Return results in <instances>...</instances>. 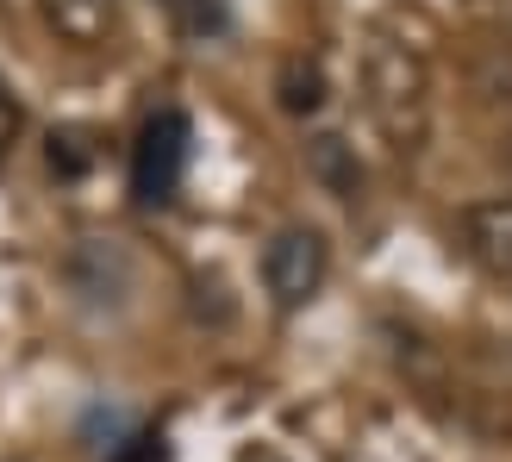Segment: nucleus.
I'll use <instances>...</instances> for the list:
<instances>
[{
    "mask_svg": "<svg viewBox=\"0 0 512 462\" xmlns=\"http://www.w3.org/2000/svg\"><path fill=\"white\" fill-rule=\"evenodd\" d=\"M19 125H25V113H19V100L0 88V163L13 157V144H19Z\"/></svg>",
    "mask_w": 512,
    "mask_h": 462,
    "instance_id": "8",
    "label": "nucleus"
},
{
    "mask_svg": "<svg viewBox=\"0 0 512 462\" xmlns=\"http://www.w3.org/2000/svg\"><path fill=\"white\" fill-rule=\"evenodd\" d=\"M275 94H281V113H294V119L319 113L325 107V69H319V57H288L281 75H275Z\"/></svg>",
    "mask_w": 512,
    "mask_h": 462,
    "instance_id": "6",
    "label": "nucleus"
},
{
    "mask_svg": "<svg viewBox=\"0 0 512 462\" xmlns=\"http://www.w3.org/2000/svg\"><path fill=\"white\" fill-rule=\"evenodd\" d=\"M313 175H319V182L331 188V194H338V200H356V194H363V163H356L350 157V144L344 138H313Z\"/></svg>",
    "mask_w": 512,
    "mask_h": 462,
    "instance_id": "7",
    "label": "nucleus"
},
{
    "mask_svg": "<svg viewBox=\"0 0 512 462\" xmlns=\"http://www.w3.org/2000/svg\"><path fill=\"white\" fill-rule=\"evenodd\" d=\"M363 107L394 157H419L431 138V57L425 44L375 32L363 44Z\"/></svg>",
    "mask_w": 512,
    "mask_h": 462,
    "instance_id": "1",
    "label": "nucleus"
},
{
    "mask_svg": "<svg viewBox=\"0 0 512 462\" xmlns=\"http://www.w3.org/2000/svg\"><path fill=\"white\" fill-rule=\"evenodd\" d=\"M325 275H331V244L313 225H281L263 244V288L275 300V313H300L325 288Z\"/></svg>",
    "mask_w": 512,
    "mask_h": 462,
    "instance_id": "2",
    "label": "nucleus"
},
{
    "mask_svg": "<svg viewBox=\"0 0 512 462\" xmlns=\"http://www.w3.org/2000/svg\"><path fill=\"white\" fill-rule=\"evenodd\" d=\"M456 238L475 256L488 275L512 281V194H488V200H469L456 213Z\"/></svg>",
    "mask_w": 512,
    "mask_h": 462,
    "instance_id": "4",
    "label": "nucleus"
},
{
    "mask_svg": "<svg viewBox=\"0 0 512 462\" xmlns=\"http://www.w3.org/2000/svg\"><path fill=\"white\" fill-rule=\"evenodd\" d=\"M188 144H194V125L182 107H157L138 125V144H132V194L144 207H163V200L182 188V169H188Z\"/></svg>",
    "mask_w": 512,
    "mask_h": 462,
    "instance_id": "3",
    "label": "nucleus"
},
{
    "mask_svg": "<svg viewBox=\"0 0 512 462\" xmlns=\"http://www.w3.org/2000/svg\"><path fill=\"white\" fill-rule=\"evenodd\" d=\"M38 13H44V25H50V32H57L63 44L94 50V44H107V38H113V25H119V0H38Z\"/></svg>",
    "mask_w": 512,
    "mask_h": 462,
    "instance_id": "5",
    "label": "nucleus"
}]
</instances>
